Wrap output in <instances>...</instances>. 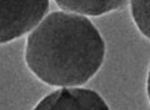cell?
Returning <instances> with one entry per match:
<instances>
[{"mask_svg": "<svg viewBox=\"0 0 150 110\" xmlns=\"http://www.w3.org/2000/svg\"><path fill=\"white\" fill-rule=\"evenodd\" d=\"M105 50L102 36L90 19L55 11L28 36L25 61L45 84L70 88L84 85L97 73Z\"/></svg>", "mask_w": 150, "mask_h": 110, "instance_id": "1", "label": "cell"}, {"mask_svg": "<svg viewBox=\"0 0 150 110\" xmlns=\"http://www.w3.org/2000/svg\"><path fill=\"white\" fill-rule=\"evenodd\" d=\"M47 0H1L0 41L8 43L35 29L49 11Z\"/></svg>", "mask_w": 150, "mask_h": 110, "instance_id": "2", "label": "cell"}, {"mask_svg": "<svg viewBox=\"0 0 150 110\" xmlns=\"http://www.w3.org/2000/svg\"><path fill=\"white\" fill-rule=\"evenodd\" d=\"M33 110H110L102 97L93 90L62 88L41 100Z\"/></svg>", "mask_w": 150, "mask_h": 110, "instance_id": "3", "label": "cell"}, {"mask_svg": "<svg viewBox=\"0 0 150 110\" xmlns=\"http://www.w3.org/2000/svg\"><path fill=\"white\" fill-rule=\"evenodd\" d=\"M62 11L81 16H98L112 11L123 9L127 6V1H56Z\"/></svg>", "mask_w": 150, "mask_h": 110, "instance_id": "4", "label": "cell"}, {"mask_svg": "<svg viewBox=\"0 0 150 110\" xmlns=\"http://www.w3.org/2000/svg\"><path fill=\"white\" fill-rule=\"evenodd\" d=\"M130 11L140 32L150 39V0L131 1Z\"/></svg>", "mask_w": 150, "mask_h": 110, "instance_id": "5", "label": "cell"}, {"mask_svg": "<svg viewBox=\"0 0 150 110\" xmlns=\"http://www.w3.org/2000/svg\"><path fill=\"white\" fill-rule=\"evenodd\" d=\"M146 93L147 96H148L149 101L150 103V67L149 70L148 75H147V79H146Z\"/></svg>", "mask_w": 150, "mask_h": 110, "instance_id": "6", "label": "cell"}]
</instances>
